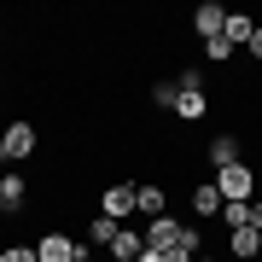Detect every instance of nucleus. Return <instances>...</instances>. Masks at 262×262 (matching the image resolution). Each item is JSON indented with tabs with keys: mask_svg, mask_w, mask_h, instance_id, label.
<instances>
[{
	"mask_svg": "<svg viewBox=\"0 0 262 262\" xmlns=\"http://www.w3.org/2000/svg\"><path fill=\"white\" fill-rule=\"evenodd\" d=\"M215 192H222L227 204H245V198L256 192V169L245 163V158H239V163H227V169H215Z\"/></svg>",
	"mask_w": 262,
	"mask_h": 262,
	"instance_id": "nucleus-1",
	"label": "nucleus"
},
{
	"mask_svg": "<svg viewBox=\"0 0 262 262\" xmlns=\"http://www.w3.org/2000/svg\"><path fill=\"white\" fill-rule=\"evenodd\" d=\"M99 215H111V222H128V215H140V187L134 181H117V187L99 192Z\"/></svg>",
	"mask_w": 262,
	"mask_h": 262,
	"instance_id": "nucleus-2",
	"label": "nucleus"
},
{
	"mask_svg": "<svg viewBox=\"0 0 262 262\" xmlns=\"http://www.w3.org/2000/svg\"><path fill=\"white\" fill-rule=\"evenodd\" d=\"M181 227H187V222H175V215L146 222V251H175V245H181Z\"/></svg>",
	"mask_w": 262,
	"mask_h": 262,
	"instance_id": "nucleus-3",
	"label": "nucleus"
},
{
	"mask_svg": "<svg viewBox=\"0 0 262 262\" xmlns=\"http://www.w3.org/2000/svg\"><path fill=\"white\" fill-rule=\"evenodd\" d=\"M192 29H198L204 41H215V35L227 29V6H215V0H204V6L192 12Z\"/></svg>",
	"mask_w": 262,
	"mask_h": 262,
	"instance_id": "nucleus-4",
	"label": "nucleus"
},
{
	"mask_svg": "<svg viewBox=\"0 0 262 262\" xmlns=\"http://www.w3.org/2000/svg\"><path fill=\"white\" fill-rule=\"evenodd\" d=\"M76 251H82V245H76L70 233H41V245H35V256H41V262H70Z\"/></svg>",
	"mask_w": 262,
	"mask_h": 262,
	"instance_id": "nucleus-5",
	"label": "nucleus"
},
{
	"mask_svg": "<svg viewBox=\"0 0 262 262\" xmlns=\"http://www.w3.org/2000/svg\"><path fill=\"white\" fill-rule=\"evenodd\" d=\"M251 35H256V18H251V12H227V29H222V41H227V47H251Z\"/></svg>",
	"mask_w": 262,
	"mask_h": 262,
	"instance_id": "nucleus-6",
	"label": "nucleus"
},
{
	"mask_svg": "<svg viewBox=\"0 0 262 262\" xmlns=\"http://www.w3.org/2000/svg\"><path fill=\"white\" fill-rule=\"evenodd\" d=\"M222 204H227V198L215 192V181H204V187H192V215H198V222H215V215H222Z\"/></svg>",
	"mask_w": 262,
	"mask_h": 262,
	"instance_id": "nucleus-7",
	"label": "nucleus"
},
{
	"mask_svg": "<svg viewBox=\"0 0 262 262\" xmlns=\"http://www.w3.org/2000/svg\"><path fill=\"white\" fill-rule=\"evenodd\" d=\"M204 111H210L204 88H181V94H175V117H181V122H198Z\"/></svg>",
	"mask_w": 262,
	"mask_h": 262,
	"instance_id": "nucleus-8",
	"label": "nucleus"
},
{
	"mask_svg": "<svg viewBox=\"0 0 262 262\" xmlns=\"http://www.w3.org/2000/svg\"><path fill=\"white\" fill-rule=\"evenodd\" d=\"M0 140H6V158H29V151H35V128H29V122H12Z\"/></svg>",
	"mask_w": 262,
	"mask_h": 262,
	"instance_id": "nucleus-9",
	"label": "nucleus"
},
{
	"mask_svg": "<svg viewBox=\"0 0 262 262\" xmlns=\"http://www.w3.org/2000/svg\"><path fill=\"white\" fill-rule=\"evenodd\" d=\"M140 251H146V233H134V227H122V233L111 239V256L117 262H140Z\"/></svg>",
	"mask_w": 262,
	"mask_h": 262,
	"instance_id": "nucleus-10",
	"label": "nucleus"
},
{
	"mask_svg": "<svg viewBox=\"0 0 262 262\" xmlns=\"http://www.w3.org/2000/svg\"><path fill=\"white\" fill-rule=\"evenodd\" d=\"M204 158H210L215 169H227V163H239V134H215V140H210V151H204Z\"/></svg>",
	"mask_w": 262,
	"mask_h": 262,
	"instance_id": "nucleus-11",
	"label": "nucleus"
},
{
	"mask_svg": "<svg viewBox=\"0 0 262 262\" xmlns=\"http://www.w3.org/2000/svg\"><path fill=\"white\" fill-rule=\"evenodd\" d=\"M24 198H29L24 175H0V210H24Z\"/></svg>",
	"mask_w": 262,
	"mask_h": 262,
	"instance_id": "nucleus-12",
	"label": "nucleus"
},
{
	"mask_svg": "<svg viewBox=\"0 0 262 262\" xmlns=\"http://www.w3.org/2000/svg\"><path fill=\"white\" fill-rule=\"evenodd\" d=\"M140 215H146V222H158V215H169V198H163V187H151V181L140 187Z\"/></svg>",
	"mask_w": 262,
	"mask_h": 262,
	"instance_id": "nucleus-13",
	"label": "nucleus"
},
{
	"mask_svg": "<svg viewBox=\"0 0 262 262\" xmlns=\"http://www.w3.org/2000/svg\"><path fill=\"white\" fill-rule=\"evenodd\" d=\"M117 233H122V222H111V215H94V222H88V245H105V251H111Z\"/></svg>",
	"mask_w": 262,
	"mask_h": 262,
	"instance_id": "nucleus-14",
	"label": "nucleus"
},
{
	"mask_svg": "<svg viewBox=\"0 0 262 262\" xmlns=\"http://www.w3.org/2000/svg\"><path fill=\"white\" fill-rule=\"evenodd\" d=\"M262 251V233H256V227H233V256H245V262H251Z\"/></svg>",
	"mask_w": 262,
	"mask_h": 262,
	"instance_id": "nucleus-15",
	"label": "nucleus"
},
{
	"mask_svg": "<svg viewBox=\"0 0 262 262\" xmlns=\"http://www.w3.org/2000/svg\"><path fill=\"white\" fill-rule=\"evenodd\" d=\"M222 222H227V233H233V227H251V198H245V204H222Z\"/></svg>",
	"mask_w": 262,
	"mask_h": 262,
	"instance_id": "nucleus-16",
	"label": "nucleus"
},
{
	"mask_svg": "<svg viewBox=\"0 0 262 262\" xmlns=\"http://www.w3.org/2000/svg\"><path fill=\"white\" fill-rule=\"evenodd\" d=\"M227 58H233V47H227L222 35H215V41H204V64H227Z\"/></svg>",
	"mask_w": 262,
	"mask_h": 262,
	"instance_id": "nucleus-17",
	"label": "nucleus"
},
{
	"mask_svg": "<svg viewBox=\"0 0 262 262\" xmlns=\"http://www.w3.org/2000/svg\"><path fill=\"white\" fill-rule=\"evenodd\" d=\"M175 94H181V88H175V82H158V88H151V99H158V105H163V111H175Z\"/></svg>",
	"mask_w": 262,
	"mask_h": 262,
	"instance_id": "nucleus-18",
	"label": "nucleus"
},
{
	"mask_svg": "<svg viewBox=\"0 0 262 262\" xmlns=\"http://www.w3.org/2000/svg\"><path fill=\"white\" fill-rule=\"evenodd\" d=\"M175 88H204V64H187V70L175 76Z\"/></svg>",
	"mask_w": 262,
	"mask_h": 262,
	"instance_id": "nucleus-19",
	"label": "nucleus"
},
{
	"mask_svg": "<svg viewBox=\"0 0 262 262\" xmlns=\"http://www.w3.org/2000/svg\"><path fill=\"white\" fill-rule=\"evenodd\" d=\"M0 262H41V256L29 251V245H6V251H0Z\"/></svg>",
	"mask_w": 262,
	"mask_h": 262,
	"instance_id": "nucleus-20",
	"label": "nucleus"
},
{
	"mask_svg": "<svg viewBox=\"0 0 262 262\" xmlns=\"http://www.w3.org/2000/svg\"><path fill=\"white\" fill-rule=\"evenodd\" d=\"M245 53H251L256 64H262V24H256V35H251V47H245Z\"/></svg>",
	"mask_w": 262,
	"mask_h": 262,
	"instance_id": "nucleus-21",
	"label": "nucleus"
},
{
	"mask_svg": "<svg viewBox=\"0 0 262 262\" xmlns=\"http://www.w3.org/2000/svg\"><path fill=\"white\" fill-rule=\"evenodd\" d=\"M140 262H169V251H140Z\"/></svg>",
	"mask_w": 262,
	"mask_h": 262,
	"instance_id": "nucleus-22",
	"label": "nucleus"
},
{
	"mask_svg": "<svg viewBox=\"0 0 262 262\" xmlns=\"http://www.w3.org/2000/svg\"><path fill=\"white\" fill-rule=\"evenodd\" d=\"M251 227H256V233H262V204H251Z\"/></svg>",
	"mask_w": 262,
	"mask_h": 262,
	"instance_id": "nucleus-23",
	"label": "nucleus"
},
{
	"mask_svg": "<svg viewBox=\"0 0 262 262\" xmlns=\"http://www.w3.org/2000/svg\"><path fill=\"white\" fill-rule=\"evenodd\" d=\"M0 163H6V140H0Z\"/></svg>",
	"mask_w": 262,
	"mask_h": 262,
	"instance_id": "nucleus-24",
	"label": "nucleus"
},
{
	"mask_svg": "<svg viewBox=\"0 0 262 262\" xmlns=\"http://www.w3.org/2000/svg\"><path fill=\"white\" fill-rule=\"evenodd\" d=\"M192 262H215V256H192Z\"/></svg>",
	"mask_w": 262,
	"mask_h": 262,
	"instance_id": "nucleus-25",
	"label": "nucleus"
},
{
	"mask_svg": "<svg viewBox=\"0 0 262 262\" xmlns=\"http://www.w3.org/2000/svg\"><path fill=\"white\" fill-rule=\"evenodd\" d=\"M0 35H6V24H0Z\"/></svg>",
	"mask_w": 262,
	"mask_h": 262,
	"instance_id": "nucleus-26",
	"label": "nucleus"
}]
</instances>
